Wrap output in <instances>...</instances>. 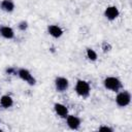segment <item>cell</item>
I'll list each match as a JSON object with an SVG mask.
<instances>
[{
	"label": "cell",
	"instance_id": "obj_3",
	"mask_svg": "<svg viewBox=\"0 0 132 132\" xmlns=\"http://www.w3.org/2000/svg\"><path fill=\"white\" fill-rule=\"evenodd\" d=\"M130 101H131V95H130V93L127 92V91L120 92V93L117 95V97H116V102H117V104H118L119 106H121V107H125V106L129 105Z\"/></svg>",
	"mask_w": 132,
	"mask_h": 132
},
{
	"label": "cell",
	"instance_id": "obj_11",
	"mask_svg": "<svg viewBox=\"0 0 132 132\" xmlns=\"http://www.w3.org/2000/svg\"><path fill=\"white\" fill-rule=\"evenodd\" d=\"M0 104L1 106H3L4 108H9L12 106L13 104V100L10 96L8 95H3L1 98H0Z\"/></svg>",
	"mask_w": 132,
	"mask_h": 132
},
{
	"label": "cell",
	"instance_id": "obj_5",
	"mask_svg": "<svg viewBox=\"0 0 132 132\" xmlns=\"http://www.w3.org/2000/svg\"><path fill=\"white\" fill-rule=\"evenodd\" d=\"M55 87H56V90L58 92H64L68 89L69 81L67 78H65L63 76H59L55 79Z\"/></svg>",
	"mask_w": 132,
	"mask_h": 132
},
{
	"label": "cell",
	"instance_id": "obj_9",
	"mask_svg": "<svg viewBox=\"0 0 132 132\" xmlns=\"http://www.w3.org/2000/svg\"><path fill=\"white\" fill-rule=\"evenodd\" d=\"M47 31H48L50 35H52L55 38H59L63 34V30L59 26H57V25H50L47 27Z\"/></svg>",
	"mask_w": 132,
	"mask_h": 132
},
{
	"label": "cell",
	"instance_id": "obj_10",
	"mask_svg": "<svg viewBox=\"0 0 132 132\" xmlns=\"http://www.w3.org/2000/svg\"><path fill=\"white\" fill-rule=\"evenodd\" d=\"M54 108H55V111L56 113L61 117V118H66L68 116V109L65 105L61 104V103H55L54 105Z\"/></svg>",
	"mask_w": 132,
	"mask_h": 132
},
{
	"label": "cell",
	"instance_id": "obj_6",
	"mask_svg": "<svg viewBox=\"0 0 132 132\" xmlns=\"http://www.w3.org/2000/svg\"><path fill=\"white\" fill-rule=\"evenodd\" d=\"M120 14V11L118 9L117 6H107L105 8V11H104V15L107 20L109 21H112V20H116Z\"/></svg>",
	"mask_w": 132,
	"mask_h": 132
},
{
	"label": "cell",
	"instance_id": "obj_12",
	"mask_svg": "<svg viewBox=\"0 0 132 132\" xmlns=\"http://www.w3.org/2000/svg\"><path fill=\"white\" fill-rule=\"evenodd\" d=\"M1 8L6 12H11L14 9V3L12 0H3L1 2Z\"/></svg>",
	"mask_w": 132,
	"mask_h": 132
},
{
	"label": "cell",
	"instance_id": "obj_13",
	"mask_svg": "<svg viewBox=\"0 0 132 132\" xmlns=\"http://www.w3.org/2000/svg\"><path fill=\"white\" fill-rule=\"evenodd\" d=\"M87 57H88V59L91 60V61H96V60H97V54H96V52H95L94 50H92V48H88V50H87Z\"/></svg>",
	"mask_w": 132,
	"mask_h": 132
},
{
	"label": "cell",
	"instance_id": "obj_1",
	"mask_svg": "<svg viewBox=\"0 0 132 132\" xmlns=\"http://www.w3.org/2000/svg\"><path fill=\"white\" fill-rule=\"evenodd\" d=\"M103 84H104V87L107 90H110L112 92H118L123 87L122 81L118 77H114V76H108V77H106L104 79Z\"/></svg>",
	"mask_w": 132,
	"mask_h": 132
},
{
	"label": "cell",
	"instance_id": "obj_8",
	"mask_svg": "<svg viewBox=\"0 0 132 132\" xmlns=\"http://www.w3.org/2000/svg\"><path fill=\"white\" fill-rule=\"evenodd\" d=\"M0 35L6 39H11L14 37V32L12 28L8 26H0Z\"/></svg>",
	"mask_w": 132,
	"mask_h": 132
},
{
	"label": "cell",
	"instance_id": "obj_14",
	"mask_svg": "<svg viewBox=\"0 0 132 132\" xmlns=\"http://www.w3.org/2000/svg\"><path fill=\"white\" fill-rule=\"evenodd\" d=\"M19 29L20 30H22V31H25L26 29H27V27H28V24H27V22H25V21H23V22H21L20 24H19Z\"/></svg>",
	"mask_w": 132,
	"mask_h": 132
},
{
	"label": "cell",
	"instance_id": "obj_15",
	"mask_svg": "<svg viewBox=\"0 0 132 132\" xmlns=\"http://www.w3.org/2000/svg\"><path fill=\"white\" fill-rule=\"evenodd\" d=\"M100 131H107V132H112V129L109 128V127H106V126H103V127H100L99 128Z\"/></svg>",
	"mask_w": 132,
	"mask_h": 132
},
{
	"label": "cell",
	"instance_id": "obj_2",
	"mask_svg": "<svg viewBox=\"0 0 132 132\" xmlns=\"http://www.w3.org/2000/svg\"><path fill=\"white\" fill-rule=\"evenodd\" d=\"M75 92L80 97H88L90 94V85L88 81L78 79L75 85Z\"/></svg>",
	"mask_w": 132,
	"mask_h": 132
},
{
	"label": "cell",
	"instance_id": "obj_7",
	"mask_svg": "<svg viewBox=\"0 0 132 132\" xmlns=\"http://www.w3.org/2000/svg\"><path fill=\"white\" fill-rule=\"evenodd\" d=\"M67 125L70 129L72 130H76L79 128L80 126V120L79 118H77L76 116H73V114H70V116H67Z\"/></svg>",
	"mask_w": 132,
	"mask_h": 132
},
{
	"label": "cell",
	"instance_id": "obj_4",
	"mask_svg": "<svg viewBox=\"0 0 132 132\" xmlns=\"http://www.w3.org/2000/svg\"><path fill=\"white\" fill-rule=\"evenodd\" d=\"M18 75L23 79V80H25V81H27L29 85H35V82H36V80H35V78L33 77V75L31 74V72L28 70V69H25V68H21V69H19V71H18Z\"/></svg>",
	"mask_w": 132,
	"mask_h": 132
},
{
	"label": "cell",
	"instance_id": "obj_16",
	"mask_svg": "<svg viewBox=\"0 0 132 132\" xmlns=\"http://www.w3.org/2000/svg\"><path fill=\"white\" fill-rule=\"evenodd\" d=\"M7 72H8V73H14V74L16 73V72H15V71H14L12 68H9V69H7Z\"/></svg>",
	"mask_w": 132,
	"mask_h": 132
}]
</instances>
